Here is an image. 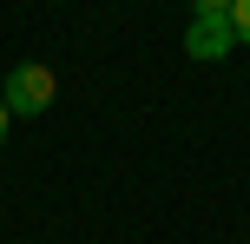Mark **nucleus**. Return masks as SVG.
I'll return each instance as SVG.
<instances>
[{
	"mask_svg": "<svg viewBox=\"0 0 250 244\" xmlns=\"http://www.w3.org/2000/svg\"><path fill=\"white\" fill-rule=\"evenodd\" d=\"M53 92H60V79H53V66L40 60H20L7 73V86H0V106H7V119H40L53 106Z\"/></svg>",
	"mask_w": 250,
	"mask_h": 244,
	"instance_id": "f257e3e1",
	"label": "nucleus"
},
{
	"mask_svg": "<svg viewBox=\"0 0 250 244\" xmlns=\"http://www.w3.org/2000/svg\"><path fill=\"white\" fill-rule=\"evenodd\" d=\"M230 46H237L230 20H191V33H185V53H191V60H224Z\"/></svg>",
	"mask_w": 250,
	"mask_h": 244,
	"instance_id": "f03ea898",
	"label": "nucleus"
},
{
	"mask_svg": "<svg viewBox=\"0 0 250 244\" xmlns=\"http://www.w3.org/2000/svg\"><path fill=\"white\" fill-rule=\"evenodd\" d=\"M230 33H237V46H250V0H230Z\"/></svg>",
	"mask_w": 250,
	"mask_h": 244,
	"instance_id": "7ed1b4c3",
	"label": "nucleus"
},
{
	"mask_svg": "<svg viewBox=\"0 0 250 244\" xmlns=\"http://www.w3.org/2000/svg\"><path fill=\"white\" fill-rule=\"evenodd\" d=\"M191 13L198 20H230V0H191Z\"/></svg>",
	"mask_w": 250,
	"mask_h": 244,
	"instance_id": "20e7f679",
	"label": "nucleus"
},
{
	"mask_svg": "<svg viewBox=\"0 0 250 244\" xmlns=\"http://www.w3.org/2000/svg\"><path fill=\"white\" fill-rule=\"evenodd\" d=\"M0 139H7V106H0Z\"/></svg>",
	"mask_w": 250,
	"mask_h": 244,
	"instance_id": "39448f33",
	"label": "nucleus"
}]
</instances>
